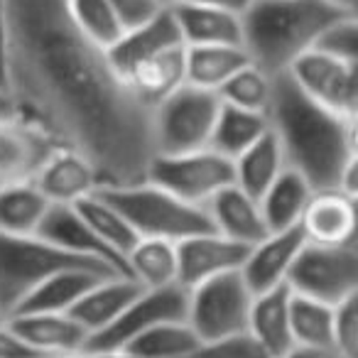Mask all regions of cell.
I'll use <instances>...</instances> for the list:
<instances>
[{
	"label": "cell",
	"mask_w": 358,
	"mask_h": 358,
	"mask_svg": "<svg viewBox=\"0 0 358 358\" xmlns=\"http://www.w3.org/2000/svg\"><path fill=\"white\" fill-rule=\"evenodd\" d=\"M6 3V86L17 118L55 148L84 155L103 187L145 182L155 159L152 110L135 99L108 52L76 30L64 0Z\"/></svg>",
	"instance_id": "1"
},
{
	"label": "cell",
	"mask_w": 358,
	"mask_h": 358,
	"mask_svg": "<svg viewBox=\"0 0 358 358\" xmlns=\"http://www.w3.org/2000/svg\"><path fill=\"white\" fill-rule=\"evenodd\" d=\"M268 125L285 164L299 172L314 192L358 196V120L322 108L287 74L275 76Z\"/></svg>",
	"instance_id": "2"
},
{
	"label": "cell",
	"mask_w": 358,
	"mask_h": 358,
	"mask_svg": "<svg viewBox=\"0 0 358 358\" xmlns=\"http://www.w3.org/2000/svg\"><path fill=\"white\" fill-rule=\"evenodd\" d=\"M343 15L327 0H253L241 15V47L255 66L280 76Z\"/></svg>",
	"instance_id": "3"
},
{
	"label": "cell",
	"mask_w": 358,
	"mask_h": 358,
	"mask_svg": "<svg viewBox=\"0 0 358 358\" xmlns=\"http://www.w3.org/2000/svg\"><path fill=\"white\" fill-rule=\"evenodd\" d=\"M120 216L138 234V238H162L169 243L214 231L204 206L189 204L152 182L130 187H103L99 189Z\"/></svg>",
	"instance_id": "4"
},
{
	"label": "cell",
	"mask_w": 358,
	"mask_h": 358,
	"mask_svg": "<svg viewBox=\"0 0 358 358\" xmlns=\"http://www.w3.org/2000/svg\"><path fill=\"white\" fill-rule=\"evenodd\" d=\"M71 268H91L101 273L110 270L101 268L89 260L74 258L64 253L42 236H10L0 234V312L10 317L17 304L47 278ZM118 275V273H110Z\"/></svg>",
	"instance_id": "5"
},
{
	"label": "cell",
	"mask_w": 358,
	"mask_h": 358,
	"mask_svg": "<svg viewBox=\"0 0 358 358\" xmlns=\"http://www.w3.org/2000/svg\"><path fill=\"white\" fill-rule=\"evenodd\" d=\"M253 297L241 270L211 278L187 289V324L204 346L248 334Z\"/></svg>",
	"instance_id": "6"
},
{
	"label": "cell",
	"mask_w": 358,
	"mask_h": 358,
	"mask_svg": "<svg viewBox=\"0 0 358 358\" xmlns=\"http://www.w3.org/2000/svg\"><path fill=\"white\" fill-rule=\"evenodd\" d=\"M221 101L211 91L185 84L152 108V140L157 155H182L209 148Z\"/></svg>",
	"instance_id": "7"
},
{
	"label": "cell",
	"mask_w": 358,
	"mask_h": 358,
	"mask_svg": "<svg viewBox=\"0 0 358 358\" xmlns=\"http://www.w3.org/2000/svg\"><path fill=\"white\" fill-rule=\"evenodd\" d=\"M287 287L292 294L329 307L358 297V243H304L287 275Z\"/></svg>",
	"instance_id": "8"
},
{
	"label": "cell",
	"mask_w": 358,
	"mask_h": 358,
	"mask_svg": "<svg viewBox=\"0 0 358 358\" xmlns=\"http://www.w3.org/2000/svg\"><path fill=\"white\" fill-rule=\"evenodd\" d=\"M145 182H152L189 204L206 206L211 196L234 185V162L211 148L182 155H157Z\"/></svg>",
	"instance_id": "9"
},
{
	"label": "cell",
	"mask_w": 358,
	"mask_h": 358,
	"mask_svg": "<svg viewBox=\"0 0 358 358\" xmlns=\"http://www.w3.org/2000/svg\"><path fill=\"white\" fill-rule=\"evenodd\" d=\"M285 74L322 108L358 120V62L336 59L309 50Z\"/></svg>",
	"instance_id": "10"
},
{
	"label": "cell",
	"mask_w": 358,
	"mask_h": 358,
	"mask_svg": "<svg viewBox=\"0 0 358 358\" xmlns=\"http://www.w3.org/2000/svg\"><path fill=\"white\" fill-rule=\"evenodd\" d=\"M187 319V289L182 285H169L157 289H140V294L120 312L110 327L91 336L86 351L120 353L133 338L148 329L164 322H185Z\"/></svg>",
	"instance_id": "11"
},
{
	"label": "cell",
	"mask_w": 358,
	"mask_h": 358,
	"mask_svg": "<svg viewBox=\"0 0 358 358\" xmlns=\"http://www.w3.org/2000/svg\"><path fill=\"white\" fill-rule=\"evenodd\" d=\"M52 206H76L103 187L96 167L66 148H55L30 179Z\"/></svg>",
	"instance_id": "12"
},
{
	"label": "cell",
	"mask_w": 358,
	"mask_h": 358,
	"mask_svg": "<svg viewBox=\"0 0 358 358\" xmlns=\"http://www.w3.org/2000/svg\"><path fill=\"white\" fill-rule=\"evenodd\" d=\"M248 248L216 231L192 236L177 243V282L185 289L241 270Z\"/></svg>",
	"instance_id": "13"
},
{
	"label": "cell",
	"mask_w": 358,
	"mask_h": 358,
	"mask_svg": "<svg viewBox=\"0 0 358 358\" xmlns=\"http://www.w3.org/2000/svg\"><path fill=\"white\" fill-rule=\"evenodd\" d=\"M304 243L307 241L297 226L289 231L265 234L258 243L250 245L241 265V278L245 280L250 292L260 294L287 285V275Z\"/></svg>",
	"instance_id": "14"
},
{
	"label": "cell",
	"mask_w": 358,
	"mask_h": 358,
	"mask_svg": "<svg viewBox=\"0 0 358 358\" xmlns=\"http://www.w3.org/2000/svg\"><path fill=\"white\" fill-rule=\"evenodd\" d=\"M37 236H42L52 245L74 255V258L96 263L101 268L110 270V273L128 275L125 273V265L106 248V243L94 234V229L86 224L84 216L74 206H50Z\"/></svg>",
	"instance_id": "15"
},
{
	"label": "cell",
	"mask_w": 358,
	"mask_h": 358,
	"mask_svg": "<svg viewBox=\"0 0 358 358\" xmlns=\"http://www.w3.org/2000/svg\"><path fill=\"white\" fill-rule=\"evenodd\" d=\"M182 45L185 42H182V35H179L177 22H174L172 8L162 6L150 17L130 25L123 32V37L108 50V59L115 66V71L123 76L125 71H130L140 62Z\"/></svg>",
	"instance_id": "16"
},
{
	"label": "cell",
	"mask_w": 358,
	"mask_h": 358,
	"mask_svg": "<svg viewBox=\"0 0 358 358\" xmlns=\"http://www.w3.org/2000/svg\"><path fill=\"white\" fill-rule=\"evenodd\" d=\"M304 241L314 245H346L358 243L356 196L343 192H314L299 219Z\"/></svg>",
	"instance_id": "17"
},
{
	"label": "cell",
	"mask_w": 358,
	"mask_h": 358,
	"mask_svg": "<svg viewBox=\"0 0 358 358\" xmlns=\"http://www.w3.org/2000/svg\"><path fill=\"white\" fill-rule=\"evenodd\" d=\"M8 324L45 358L74 356L89 346V334L69 312L15 314L8 317Z\"/></svg>",
	"instance_id": "18"
},
{
	"label": "cell",
	"mask_w": 358,
	"mask_h": 358,
	"mask_svg": "<svg viewBox=\"0 0 358 358\" xmlns=\"http://www.w3.org/2000/svg\"><path fill=\"white\" fill-rule=\"evenodd\" d=\"M52 150L55 145L20 118L0 120V187L30 182Z\"/></svg>",
	"instance_id": "19"
},
{
	"label": "cell",
	"mask_w": 358,
	"mask_h": 358,
	"mask_svg": "<svg viewBox=\"0 0 358 358\" xmlns=\"http://www.w3.org/2000/svg\"><path fill=\"white\" fill-rule=\"evenodd\" d=\"M204 209L209 214L216 234L226 236V238L236 241V243L245 245V248L258 243L268 234L258 199L241 192L236 185L226 187L219 194L211 196Z\"/></svg>",
	"instance_id": "20"
},
{
	"label": "cell",
	"mask_w": 358,
	"mask_h": 358,
	"mask_svg": "<svg viewBox=\"0 0 358 358\" xmlns=\"http://www.w3.org/2000/svg\"><path fill=\"white\" fill-rule=\"evenodd\" d=\"M140 289L143 287L128 275H108L91 285L69 314L86 329L91 341V336L101 334L120 317V312L138 297Z\"/></svg>",
	"instance_id": "21"
},
{
	"label": "cell",
	"mask_w": 358,
	"mask_h": 358,
	"mask_svg": "<svg viewBox=\"0 0 358 358\" xmlns=\"http://www.w3.org/2000/svg\"><path fill=\"white\" fill-rule=\"evenodd\" d=\"M289 297L292 292L287 285L253 297L248 334L268 358H282L294 348L292 329H289Z\"/></svg>",
	"instance_id": "22"
},
{
	"label": "cell",
	"mask_w": 358,
	"mask_h": 358,
	"mask_svg": "<svg viewBox=\"0 0 358 358\" xmlns=\"http://www.w3.org/2000/svg\"><path fill=\"white\" fill-rule=\"evenodd\" d=\"M128 89L150 110L185 86V45L155 55L123 74Z\"/></svg>",
	"instance_id": "23"
},
{
	"label": "cell",
	"mask_w": 358,
	"mask_h": 358,
	"mask_svg": "<svg viewBox=\"0 0 358 358\" xmlns=\"http://www.w3.org/2000/svg\"><path fill=\"white\" fill-rule=\"evenodd\" d=\"M110 273H101V270L91 268H71L62 270V273L47 278L42 285H37L20 304L10 314H59L71 312L76 302L84 297V292L101 278H108Z\"/></svg>",
	"instance_id": "24"
},
{
	"label": "cell",
	"mask_w": 358,
	"mask_h": 358,
	"mask_svg": "<svg viewBox=\"0 0 358 358\" xmlns=\"http://www.w3.org/2000/svg\"><path fill=\"white\" fill-rule=\"evenodd\" d=\"M172 15L185 47L241 45V17L189 3H172Z\"/></svg>",
	"instance_id": "25"
},
{
	"label": "cell",
	"mask_w": 358,
	"mask_h": 358,
	"mask_svg": "<svg viewBox=\"0 0 358 358\" xmlns=\"http://www.w3.org/2000/svg\"><path fill=\"white\" fill-rule=\"evenodd\" d=\"M312 194L314 189L309 187L307 179L294 169L285 167L280 177L268 187V192L258 199L268 234L297 229Z\"/></svg>",
	"instance_id": "26"
},
{
	"label": "cell",
	"mask_w": 358,
	"mask_h": 358,
	"mask_svg": "<svg viewBox=\"0 0 358 358\" xmlns=\"http://www.w3.org/2000/svg\"><path fill=\"white\" fill-rule=\"evenodd\" d=\"M248 62L241 45L185 47V84L219 94L221 86Z\"/></svg>",
	"instance_id": "27"
},
{
	"label": "cell",
	"mask_w": 358,
	"mask_h": 358,
	"mask_svg": "<svg viewBox=\"0 0 358 358\" xmlns=\"http://www.w3.org/2000/svg\"><path fill=\"white\" fill-rule=\"evenodd\" d=\"M285 167L287 164H285L282 150L275 135L268 130L258 143L234 159V185L253 199H260Z\"/></svg>",
	"instance_id": "28"
},
{
	"label": "cell",
	"mask_w": 358,
	"mask_h": 358,
	"mask_svg": "<svg viewBox=\"0 0 358 358\" xmlns=\"http://www.w3.org/2000/svg\"><path fill=\"white\" fill-rule=\"evenodd\" d=\"M125 273L143 289L169 287L177 282V243L162 238H138L125 255Z\"/></svg>",
	"instance_id": "29"
},
{
	"label": "cell",
	"mask_w": 358,
	"mask_h": 358,
	"mask_svg": "<svg viewBox=\"0 0 358 358\" xmlns=\"http://www.w3.org/2000/svg\"><path fill=\"white\" fill-rule=\"evenodd\" d=\"M50 206L32 182L0 187V234L35 236Z\"/></svg>",
	"instance_id": "30"
},
{
	"label": "cell",
	"mask_w": 358,
	"mask_h": 358,
	"mask_svg": "<svg viewBox=\"0 0 358 358\" xmlns=\"http://www.w3.org/2000/svg\"><path fill=\"white\" fill-rule=\"evenodd\" d=\"M334 309L336 307L292 294L289 329H292L294 346L334 358Z\"/></svg>",
	"instance_id": "31"
},
{
	"label": "cell",
	"mask_w": 358,
	"mask_h": 358,
	"mask_svg": "<svg viewBox=\"0 0 358 358\" xmlns=\"http://www.w3.org/2000/svg\"><path fill=\"white\" fill-rule=\"evenodd\" d=\"M204 343L185 322H164L148 329L120 351L128 358H196Z\"/></svg>",
	"instance_id": "32"
},
{
	"label": "cell",
	"mask_w": 358,
	"mask_h": 358,
	"mask_svg": "<svg viewBox=\"0 0 358 358\" xmlns=\"http://www.w3.org/2000/svg\"><path fill=\"white\" fill-rule=\"evenodd\" d=\"M268 130H270L268 115L245 113V110L231 108V106L221 103L214 130H211L209 148L234 162L250 145L258 143Z\"/></svg>",
	"instance_id": "33"
},
{
	"label": "cell",
	"mask_w": 358,
	"mask_h": 358,
	"mask_svg": "<svg viewBox=\"0 0 358 358\" xmlns=\"http://www.w3.org/2000/svg\"><path fill=\"white\" fill-rule=\"evenodd\" d=\"M69 20L84 37L108 52L128 30V22L110 0H64Z\"/></svg>",
	"instance_id": "34"
},
{
	"label": "cell",
	"mask_w": 358,
	"mask_h": 358,
	"mask_svg": "<svg viewBox=\"0 0 358 358\" xmlns=\"http://www.w3.org/2000/svg\"><path fill=\"white\" fill-rule=\"evenodd\" d=\"M74 209L84 216V221L94 229V234L103 241L106 248L125 265V255L138 243V234H135L128 221L115 211V206L110 204L101 192H96V194L86 196L84 201H79Z\"/></svg>",
	"instance_id": "35"
},
{
	"label": "cell",
	"mask_w": 358,
	"mask_h": 358,
	"mask_svg": "<svg viewBox=\"0 0 358 358\" xmlns=\"http://www.w3.org/2000/svg\"><path fill=\"white\" fill-rule=\"evenodd\" d=\"M273 86L275 76H270L268 71L255 66L253 62H248L221 86L216 96H219L221 103L231 106V108L268 115L270 101H273Z\"/></svg>",
	"instance_id": "36"
},
{
	"label": "cell",
	"mask_w": 358,
	"mask_h": 358,
	"mask_svg": "<svg viewBox=\"0 0 358 358\" xmlns=\"http://www.w3.org/2000/svg\"><path fill=\"white\" fill-rule=\"evenodd\" d=\"M312 50L336 57V59L358 62V15H343L334 20L319 35L317 45Z\"/></svg>",
	"instance_id": "37"
},
{
	"label": "cell",
	"mask_w": 358,
	"mask_h": 358,
	"mask_svg": "<svg viewBox=\"0 0 358 358\" xmlns=\"http://www.w3.org/2000/svg\"><path fill=\"white\" fill-rule=\"evenodd\" d=\"M334 358H358V297L334 309Z\"/></svg>",
	"instance_id": "38"
},
{
	"label": "cell",
	"mask_w": 358,
	"mask_h": 358,
	"mask_svg": "<svg viewBox=\"0 0 358 358\" xmlns=\"http://www.w3.org/2000/svg\"><path fill=\"white\" fill-rule=\"evenodd\" d=\"M196 358H268L265 351L250 338V334H241V336L226 338V341L206 343Z\"/></svg>",
	"instance_id": "39"
},
{
	"label": "cell",
	"mask_w": 358,
	"mask_h": 358,
	"mask_svg": "<svg viewBox=\"0 0 358 358\" xmlns=\"http://www.w3.org/2000/svg\"><path fill=\"white\" fill-rule=\"evenodd\" d=\"M0 358H45L8 324V319L0 322Z\"/></svg>",
	"instance_id": "40"
},
{
	"label": "cell",
	"mask_w": 358,
	"mask_h": 358,
	"mask_svg": "<svg viewBox=\"0 0 358 358\" xmlns=\"http://www.w3.org/2000/svg\"><path fill=\"white\" fill-rule=\"evenodd\" d=\"M110 3L120 10V15H123L125 22H128V27L140 20H145V17H150L155 10L162 8L157 0H110Z\"/></svg>",
	"instance_id": "41"
},
{
	"label": "cell",
	"mask_w": 358,
	"mask_h": 358,
	"mask_svg": "<svg viewBox=\"0 0 358 358\" xmlns=\"http://www.w3.org/2000/svg\"><path fill=\"white\" fill-rule=\"evenodd\" d=\"M174 3H189V6H204V8H214V10H224L231 15H243L250 8L253 0H174Z\"/></svg>",
	"instance_id": "42"
},
{
	"label": "cell",
	"mask_w": 358,
	"mask_h": 358,
	"mask_svg": "<svg viewBox=\"0 0 358 358\" xmlns=\"http://www.w3.org/2000/svg\"><path fill=\"white\" fill-rule=\"evenodd\" d=\"M8 37H10L8 3L0 0V84H6V71H8Z\"/></svg>",
	"instance_id": "43"
},
{
	"label": "cell",
	"mask_w": 358,
	"mask_h": 358,
	"mask_svg": "<svg viewBox=\"0 0 358 358\" xmlns=\"http://www.w3.org/2000/svg\"><path fill=\"white\" fill-rule=\"evenodd\" d=\"M8 118H17L15 106H13V99L8 94V86L0 84V120H8Z\"/></svg>",
	"instance_id": "44"
},
{
	"label": "cell",
	"mask_w": 358,
	"mask_h": 358,
	"mask_svg": "<svg viewBox=\"0 0 358 358\" xmlns=\"http://www.w3.org/2000/svg\"><path fill=\"white\" fill-rule=\"evenodd\" d=\"M329 6H334L336 10L348 13V15H358V0H327Z\"/></svg>",
	"instance_id": "45"
},
{
	"label": "cell",
	"mask_w": 358,
	"mask_h": 358,
	"mask_svg": "<svg viewBox=\"0 0 358 358\" xmlns=\"http://www.w3.org/2000/svg\"><path fill=\"white\" fill-rule=\"evenodd\" d=\"M282 358H329V356H322V353H317V351H307V348H299V346H294L289 353H285Z\"/></svg>",
	"instance_id": "46"
},
{
	"label": "cell",
	"mask_w": 358,
	"mask_h": 358,
	"mask_svg": "<svg viewBox=\"0 0 358 358\" xmlns=\"http://www.w3.org/2000/svg\"><path fill=\"white\" fill-rule=\"evenodd\" d=\"M57 358H128V356H120V353H94V351H81V353H74V356H57Z\"/></svg>",
	"instance_id": "47"
},
{
	"label": "cell",
	"mask_w": 358,
	"mask_h": 358,
	"mask_svg": "<svg viewBox=\"0 0 358 358\" xmlns=\"http://www.w3.org/2000/svg\"><path fill=\"white\" fill-rule=\"evenodd\" d=\"M157 3H159V6H172L174 0H157Z\"/></svg>",
	"instance_id": "48"
},
{
	"label": "cell",
	"mask_w": 358,
	"mask_h": 358,
	"mask_svg": "<svg viewBox=\"0 0 358 358\" xmlns=\"http://www.w3.org/2000/svg\"><path fill=\"white\" fill-rule=\"evenodd\" d=\"M3 319H6V317H3V312H0V322H3Z\"/></svg>",
	"instance_id": "49"
}]
</instances>
